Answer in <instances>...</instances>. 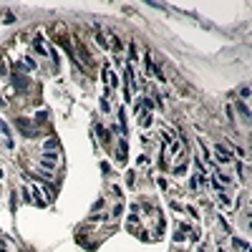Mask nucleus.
I'll use <instances>...</instances> for the list:
<instances>
[{
  "instance_id": "9d476101",
  "label": "nucleus",
  "mask_w": 252,
  "mask_h": 252,
  "mask_svg": "<svg viewBox=\"0 0 252 252\" xmlns=\"http://www.w3.org/2000/svg\"><path fill=\"white\" fill-rule=\"evenodd\" d=\"M99 136H101V141H109V134H106V129H99Z\"/></svg>"
},
{
  "instance_id": "4468645a",
  "label": "nucleus",
  "mask_w": 252,
  "mask_h": 252,
  "mask_svg": "<svg viewBox=\"0 0 252 252\" xmlns=\"http://www.w3.org/2000/svg\"><path fill=\"white\" fill-rule=\"evenodd\" d=\"M0 76H3V66H0Z\"/></svg>"
},
{
  "instance_id": "9b49d317",
  "label": "nucleus",
  "mask_w": 252,
  "mask_h": 252,
  "mask_svg": "<svg viewBox=\"0 0 252 252\" xmlns=\"http://www.w3.org/2000/svg\"><path fill=\"white\" fill-rule=\"evenodd\" d=\"M227 119H229V121L234 119V109H232V106H227Z\"/></svg>"
},
{
  "instance_id": "6e6552de",
  "label": "nucleus",
  "mask_w": 252,
  "mask_h": 252,
  "mask_svg": "<svg viewBox=\"0 0 252 252\" xmlns=\"http://www.w3.org/2000/svg\"><path fill=\"white\" fill-rule=\"evenodd\" d=\"M184 172H187V166H184V164H179V166H177V169H174V174H177V177H182Z\"/></svg>"
},
{
  "instance_id": "f03ea898",
  "label": "nucleus",
  "mask_w": 252,
  "mask_h": 252,
  "mask_svg": "<svg viewBox=\"0 0 252 252\" xmlns=\"http://www.w3.org/2000/svg\"><path fill=\"white\" fill-rule=\"evenodd\" d=\"M0 134L5 136V146H8V149L15 146V144H13V131H10V126H8L5 121H0Z\"/></svg>"
},
{
  "instance_id": "ddd939ff",
  "label": "nucleus",
  "mask_w": 252,
  "mask_h": 252,
  "mask_svg": "<svg viewBox=\"0 0 252 252\" xmlns=\"http://www.w3.org/2000/svg\"><path fill=\"white\" fill-rule=\"evenodd\" d=\"M0 106H3V96H0Z\"/></svg>"
},
{
  "instance_id": "20e7f679",
  "label": "nucleus",
  "mask_w": 252,
  "mask_h": 252,
  "mask_svg": "<svg viewBox=\"0 0 252 252\" xmlns=\"http://www.w3.org/2000/svg\"><path fill=\"white\" fill-rule=\"evenodd\" d=\"M33 51H35V53H40V56L46 53V48H43V40H40V38H35V40H33Z\"/></svg>"
},
{
  "instance_id": "423d86ee",
  "label": "nucleus",
  "mask_w": 252,
  "mask_h": 252,
  "mask_svg": "<svg viewBox=\"0 0 252 252\" xmlns=\"http://www.w3.org/2000/svg\"><path fill=\"white\" fill-rule=\"evenodd\" d=\"M43 149H46V151H51V149H58V141H56V139H48V141L43 144Z\"/></svg>"
},
{
  "instance_id": "f8f14e48",
  "label": "nucleus",
  "mask_w": 252,
  "mask_h": 252,
  "mask_svg": "<svg viewBox=\"0 0 252 252\" xmlns=\"http://www.w3.org/2000/svg\"><path fill=\"white\" fill-rule=\"evenodd\" d=\"M35 119H38V121H46V119H48V114H46V111H38V116H35Z\"/></svg>"
},
{
  "instance_id": "7ed1b4c3",
  "label": "nucleus",
  "mask_w": 252,
  "mask_h": 252,
  "mask_svg": "<svg viewBox=\"0 0 252 252\" xmlns=\"http://www.w3.org/2000/svg\"><path fill=\"white\" fill-rule=\"evenodd\" d=\"M214 151H217V159H219L222 164H227V161H229V151H227L222 144H217V149H214Z\"/></svg>"
},
{
  "instance_id": "1a4fd4ad",
  "label": "nucleus",
  "mask_w": 252,
  "mask_h": 252,
  "mask_svg": "<svg viewBox=\"0 0 252 252\" xmlns=\"http://www.w3.org/2000/svg\"><path fill=\"white\" fill-rule=\"evenodd\" d=\"M106 111H109V101H106V99H101V114H106Z\"/></svg>"
},
{
  "instance_id": "f257e3e1",
  "label": "nucleus",
  "mask_w": 252,
  "mask_h": 252,
  "mask_svg": "<svg viewBox=\"0 0 252 252\" xmlns=\"http://www.w3.org/2000/svg\"><path fill=\"white\" fill-rule=\"evenodd\" d=\"M15 124H18V131H20L23 136H35V134H38V129H35L28 119H18Z\"/></svg>"
},
{
  "instance_id": "0eeeda50",
  "label": "nucleus",
  "mask_w": 252,
  "mask_h": 252,
  "mask_svg": "<svg viewBox=\"0 0 252 252\" xmlns=\"http://www.w3.org/2000/svg\"><path fill=\"white\" fill-rule=\"evenodd\" d=\"M239 114L244 116V121H249V109H247L244 104H239Z\"/></svg>"
},
{
  "instance_id": "39448f33",
  "label": "nucleus",
  "mask_w": 252,
  "mask_h": 252,
  "mask_svg": "<svg viewBox=\"0 0 252 252\" xmlns=\"http://www.w3.org/2000/svg\"><path fill=\"white\" fill-rule=\"evenodd\" d=\"M116 156H119V161H126V156H129V154H126V144H124V141H121V146H119Z\"/></svg>"
}]
</instances>
